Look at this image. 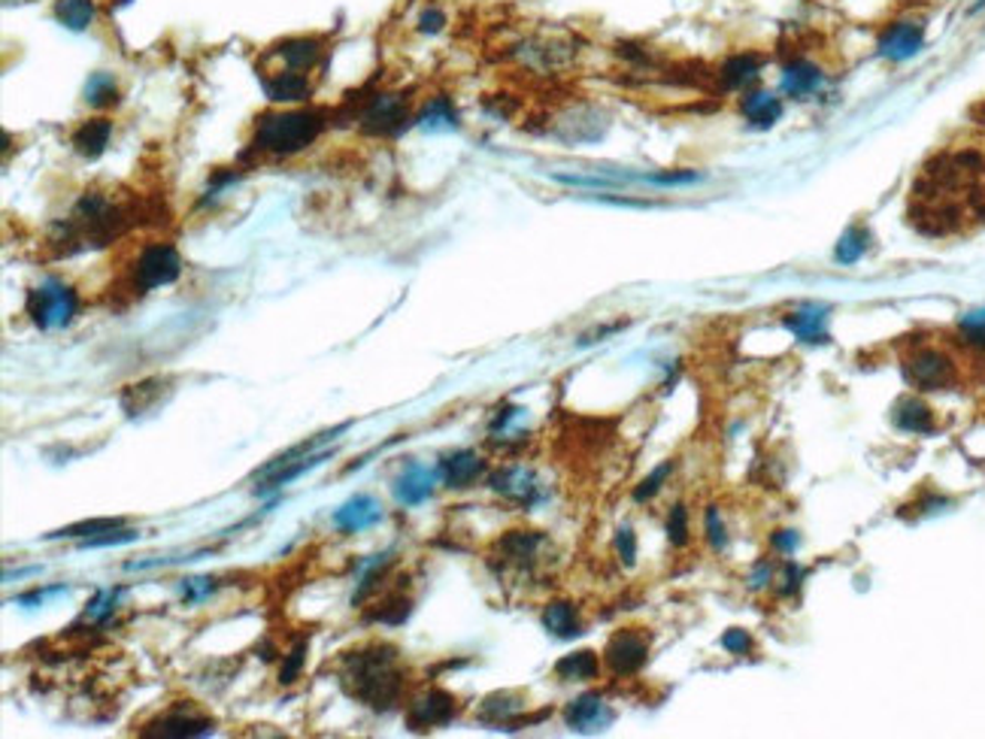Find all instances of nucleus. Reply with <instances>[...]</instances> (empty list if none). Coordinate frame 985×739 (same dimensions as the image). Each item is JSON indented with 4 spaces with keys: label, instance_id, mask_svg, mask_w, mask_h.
Wrapping results in <instances>:
<instances>
[{
    "label": "nucleus",
    "instance_id": "nucleus-1",
    "mask_svg": "<svg viewBox=\"0 0 985 739\" xmlns=\"http://www.w3.org/2000/svg\"><path fill=\"white\" fill-rule=\"evenodd\" d=\"M985 158L979 152H950L925 167L913 192V222L925 234H950L985 218Z\"/></svg>",
    "mask_w": 985,
    "mask_h": 739
},
{
    "label": "nucleus",
    "instance_id": "nucleus-2",
    "mask_svg": "<svg viewBox=\"0 0 985 739\" xmlns=\"http://www.w3.org/2000/svg\"><path fill=\"white\" fill-rule=\"evenodd\" d=\"M340 685L358 704L377 712H389L401 704L403 673L398 670V648L389 643H370L343 658Z\"/></svg>",
    "mask_w": 985,
    "mask_h": 739
},
{
    "label": "nucleus",
    "instance_id": "nucleus-3",
    "mask_svg": "<svg viewBox=\"0 0 985 739\" xmlns=\"http://www.w3.org/2000/svg\"><path fill=\"white\" fill-rule=\"evenodd\" d=\"M328 115L321 110H283V113H267L258 119L253 134V152H267V155H298L307 146H312L325 131Z\"/></svg>",
    "mask_w": 985,
    "mask_h": 739
},
{
    "label": "nucleus",
    "instance_id": "nucleus-4",
    "mask_svg": "<svg viewBox=\"0 0 985 739\" xmlns=\"http://www.w3.org/2000/svg\"><path fill=\"white\" fill-rule=\"evenodd\" d=\"M80 312V295L64 279H43L28 295V316L40 330H61Z\"/></svg>",
    "mask_w": 985,
    "mask_h": 739
},
{
    "label": "nucleus",
    "instance_id": "nucleus-5",
    "mask_svg": "<svg viewBox=\"0 0 985 739\" xmlns=\"http://www.w3.org/2000/svg\"><path fill=\"white\" fill-rule=\"evenodd\" d=\"M183 274V258L179 252L171 243H150L143 246L137 255V261L131 267V285L137 295H146V291H155L161 285H171L179 279Z\"/></svg>",
    "mask_w": 985,
    "mask_h": 739
},
{
    "label": "nucleus",
    "instance_id": "nucleus-6",
    "mask_svg": "<svg viewBox=\"0 0 985 739\" xmlns=\"http://www.w3.org/2000/svg\"><path fill=\"white\" fill-rule=\"evenodd\" d=\"M216 733V721L204 712H197L195 706H173L164 716H155L150 725H143L140 737L155 739H195Z\"/></svg>",
    "mask_w": 985,
    "mask_h": 739
},
{
    "label": "nucleus",
    "instance_id": "nucleus-7",
    "mask_svg": "<svg viewBox=\"0 0 985 739\" xmlns=\"http://www.w3.org/2000/svg\"><path fill=\"white\" fill-rule=\"evenodd\" d=\"M604 660H607L613 676H634L649 660V637L640 634L637 627L616 630L604 648Z\"/></svg>",
    "mask_w": 985,
    "mask_h": 739
},
{
    "label": "nucleus",
    "instance_id": "nucleus-8",
    "mask_svg": "<svg viewBox=\"0 0 985 739\" xmlns=\"http://www.w3.org/2000/svg\"><path fill=\"white\" fill-rule=\"evenodd\" d=\"M459 716V700L449 691L440 688H428V691L415 694L410 706H407V728L410 730H434L449 725Z\"/></svg>",
    "mask_w": 985,
    "mask_h": 739
},
{
    "label": "nucleus",
    "instance_id": "nucleus-9",
    "mask_svg": "<svg viewBox=\"0 0 985 739\" xmlns=\"http://www.w3.org/2000/svg\"><path fill=\"white\" fill-rule=\"evenodd\" d=\"M904 373L910 386L922 388V391H937V388L952 386L955 379V365L946 352L940 349H919L904 361Z\"/></svg>",
    "mask_w": 985,
    "mask_h": 739
},
{
    "label": "nucleus",
    "instance_id": "nucleus-10",
    "mask_svg": "<svg viewBox=\"0 0 985 739\" xmlns=\"http://www.w3.org/2000/svg\"><path fill=\"white\" fill-rule=\"evenodd\" d=\"M443 482L440 476V464L428 466L419 461H410L398 476L391 479V494L401 506H422L424 501L434 497L437 485Z\"/></svg>",
    "mask_w": 985,
    "mask_h": 739
},
{
    "label": "nucleus",
    "instance_id": "nucleus-11",
    "mask_svg": "<svg viewBox=\"0 0 985 739\" xmlns=\"http://www.w3.org/2000/svg\"><path fill=\"white\" fill-rule=\"evenodd\" d=\"M925 47V24L916 19H897L885 24V31L876 40V52L885 61H910Z\"/></svg>",
    "mask_w": 985,
    "mask_h": 739
},
{
    "label": "nucleus",
    "instance_id": "nucleus-12",
    "mask_svg": "<svg viewBox=\"0 0 985 739\" xmlns=\"http://www.w3.org/2000/svg\"><path fill=\"white\" fill-rule=\"evenodd\" d=\"M386 519L382 501L373 494H352L343 501L331 515V524L340 534H365L370 527H377Z\"/></svg>",
    "mask_w": 985,
    "mask_h": 739
},
{
    "label": "nucleus",
    "instance_id": "nucleus-13",
    "mask_svg": "<svg viewBox=\"0 0 985 739\" xmlns=\"http://www.w3.org/2000/svg\"><path fill=\"white\" fill-rule=\"evenodd\" d=\"M325 55V43L316 40V37H291V40H283L276 43L270 52H267V61H274V68L267 70H295V73H312L316 64Z\"/></svg>",
    "mask_w": 985,
    "mask_h": 739
},
{
    "label": "nucleus",
    "instance_id": "nucleus-14",
    "mask_svg": "<svg viewBox=\"0 0 985 739\" xmlns=\"http://www.w3.org/2000/svg\"><path fill=\"white\" fill-rule=\"evenodd\" d=\"M407 122H410V113H407L403 97H398V94H377L361 113V127L367 134H379V137L401 134Z\"/></svg>",
    "mask_w": 985,
    "mask_h": 739
},
{
    "label": "nucleus",
    "instance_id": "nucleus-15",
    "mask_svg": "<svg viewBox=\"0 0 985 739\" xmlns=\"http://www.w3.org/2000/svg\"><path fill=\"white\" fill-rule=\"evenodd\" d=\"M489 485H492V491H497L501 497L519 503V506H534V503L543 497V494H540L537 476H534L527 466H501L497 473H492Z\"/></svg>",
    "mask_w": 985,
    "mask_h": 739
},
{
    "label": "nucleus",
    "instance_id": "nucleus-16",
    "mask_svg": "<svg viewBox=\"0 0 985 739\" xmlns=\"http://www.w3.org/2000/svg\"><path fill=\"white\" fill-rule=\"evenodd\" d=\"M564 721L567 728L576 730V733H595V730H604L613 721V712H609L607 700L601 694L588 691L579 694L576 700L567 704L564 709Z\"/></svg>",
    "mask_w": 985,
    "mask_h": 739
},
{
    "label": "nucleus",
    "instance_id": "nucleus-17",
    "mask_svg": "<svg viewBox=\"0 0 985 739\" xmlns=\"http://www.w3.org/2000/svg\"><path fill=\"white\" fill-rule=\"evenodd\" d=\"M485 473V458L473 449H459V452H449L443 461H440V476H443V485L452 491H464L470 485H476V479H482Z\"/></svg>",
    "mask_w": 985,
    "mask_h": 739
},
{
    "label": "nucleus",
    "instance_id": "nucleus-18",
    "mask_svg": "<svg viewBox=\"0 0 985 739\" xmlns=\"http://www.w3.org/2000/svg\"><path fill=\"white\" fill-rule=\"evenodd\" d=\"M261 85L274 103H300L312 94L310 73L295 70H261Z\"/></svg>",
    "mask_w": 985,
    "mask_h": 739
},
{
    "label": "nucleus",
    "instance_id": "nucleus-19",
    "mask_svg": "<svg viewBox=\"0 0 985 739\" xmlns=\"http://www.w3.org/2000/svg\"><path fill=\"white\" fill-rule=\"evenodd\" d=\"M786 328L791 330V337L801 342H810V346H822V342L831 340L828 333V307H819V304H803V307L786 312Z\"/></svg>",
    "mask_w": 985,
    "mask_h": 739
},
{
    "label": "nucleus",
    "instance_id": "nucleus-20",
    "mask_svg": "<svg viewBox=\"0 0 985 739\" xmlns=\"http://www.w3.org/2000/svg\"><path fill=\"white\" fill-rule=\"evenodd\" d=\"M328 458H334V449H331V452H328V449H321V452L304 455V458H298V461H288V464H283V466H279V470H274L270 476L258 479V485H255V494H267V491L286 489L288 482H295V479H300V476H304V473H310V470L321 466V464H325V461H328Z\"/></svg>",
    "mask_w": 985,
    "mask_h": 739
},
{
    "label": "nucleus",
    "instance_id": "nucleus-21",
    "mask_svg": "<svg viewBox=\"0 0 985 739\" xmlns=\"http://www.w3.org/2000/svg\"><path fill=\"white\" fill-rule=\"evenodd\" d=\"M110 137H113V122L110 119H89L73 131L70 143L82 158H101L106 146H110Z\"/></svg>",
    "mask_w": 985,
    "mask_h": 739
},
{
    "label": "nucleus",
    "instance_id": "nucleus-22",
    "mask_svg": "<svg viewBox=\"0 0 985 739\" xmlns=\"http://www.w3.org/2000/svg\"><path fill=\"white\" fill-rule=\"evenodd\" d=\"M825 85V73L815 68L813 61H791L789 68L782 70V92L791 97H810Z\"/></svg>",
    "mask_w": 985,
    "mask_h": 739
},
{
    "label": "nucleus",
    "instance_id": "nucleus-23",
    "mask_svg": "<svg viewBox=\"0 0 985 739\" xmlns=\"http://www.w3.org/2000/svg\"><path fill=\"white\" fill-rule=\"evenodd\" d=\"M740 106H743L746 122L758 127V131H768V127H773L782 119V101L773 92H761V89L746 92Z\"/></svg>",
    "mask_w": 985,
    "mask_h": 739
},
{
    "label": "nucleus",
    "instance_id": "nucleus-24",
    "mask_svg": "<svg viewBox=\"0 0 985 739\" xmlns=\"http://www.w3.org/2000/svg\"><path fill=\"white\" fill-rule=\"evenodd\" d=\"M765 68V58L756 55V52H737L725 61L719 68V82L722 89H746L749 82L758 80V73Z\"/></svg>",
    "mask_w": 985,
    "mask_h": 739
},
{
    "label": "nucleus",
    "instance_id": "nucleus-25",
    "mask_svg": "<svg viewBox=\"0 0 985 739\" xmlns=\"http://www.w3.org/2000/svg\"><path fill=\"white\" fill-rule=\"evenodd\" d=\"M540 546H543V536L537 531H513L506 534L501 543H497V552L504 557L506 564L513 567H531L534 557H537Z\"/></svg>",
    "mask_w": 985,
    "mask_h": 739
},
{
    "label": "nucleus",
    "instance_id": "nucleus-26",
    "mask_svg": "<svg viewBox=\"0 0 985 739\" xmlns=\"http://www.w3.org/2000/svg\"><path fill=\"white\" fill-rule=\"evenodd\" d=\"M543 627L550 630L552 637L558 639H576L583 634L579 613H576V606L567 601L546 603V609H543Z\"/></svg>",
    "mask_w": 985,
    "mask_h": 739
},
{
    "label": "nucleus",
    "instance_id": "nucleus-27",
    "mask_svg": "<svg viewBox=\"0 0 985 739\" xmlns=\"http://www.w3.org/2000/svg\"><path fill=\"white\" fill-rule=\"evenodd\" d=\"M391 561H394V552H382V555H370L365 557L361 564H358V576H356V592H352V606L358 603H365L370 594L377 592L379 582L386 579V569L391 567Z\"/></svg>",
    "mask_w": 985,
    "mask_h": 739
},
{
    "label": "nucleus",
    "instance_id": "nucleus-28",
    "mask_svg": "<svg viewBox=\"0 0 985 739\" xmlns=\"http://www.w3.org/2000/svg\"><path fill=\"white\" fill-rule=\"evenodd\" d=\"M892 421L906 433H934V412L928 410V403H922L919 398H904L894 403Z\"/></svg>",
    "mask_w": 985,
    "mask_h": 739
},
{
    "label": "nucleus",
    "instance_id": "nucleus-29",
    "mask_svg": "<svg viewBox=\"0 0 985 739\" xmlns=\"http://www.w3.org/2000/svg\"><path fill=\"white\" fill-rule=\"evenodd\" d=\"M555 676L562 682H592L601 676V660L592 648H583V651H571L564 655L558 664H555Z\"/></svg>",
    "mask_w": 985,
    "mask_h": 739
},
{
    "label": "nucleus",
    "instance_id": "nucleus-30",
    "mask_svg": "<svg viewBox=\"0 0 985 739\" xmlns=\"http://www.w3.org/2000/svg\"><path fill=\"white\" fill-rule=\"evenodd\" d=\"M161 388H164L161 379H146V382H137V386H127L122 391V398H119L122 410L127 412V419H140V415L155 410L161 403Z\"/></svg>",
    "mask_w": 985,
    "mask_h": 739
},
{
    "label": "nucleus",
    "instance_id": "nucleus-31",
    "mask_svg": "<svg viewBox=\"0 0 985 739\" xmlns=\"http://www.w3.org/2000/svg\"><path fill=\"white\" fill-rule=\"evenodd\" d=\"M125 597V588H101L94 592V597L85 603V613H82V622H92L94 627H104L113 622V615L119 613V603Z\"/></svg>",
    "mask_w": 985,
    "mask_h": 739
},
{
    "label": "nucleus",
    "instance_id": "nucleus-32",
    "mask_svg": "<svg viewBox=\"0 0 985 739\" xmlns=\"http://www.w3.org/2000/svg\"><path fill=\"white\" fill-rule=\"evenodd\" d=\"M127 519L115 515V519H85V522L68 524L61 531H52L43 540H92V536H101L106 531H115V527H125Z\"/></svg>",
    "mask_w": 985,
    "mask_h": 739
},
{
    "label": "nucleus",
    "instance_id": "nucleus-33",
    "mask_svg": "<svg viewBox=\"0 0 985 739\" xmlns=\"http://www.w3.org/2000/svg\"><path fill=\"white\" fill-rule=\"evenodd\" d=\"M871 243H873L871 230L864 228V225H852V228H849L847 234L840 237V243H837L834 261L837 264L861 261V258H864V252L871 249Z\"/></svg>",
    "mask_w": 985,
    "mask_h": 739
},
{
    "label": "nucleus",
    "instance_id": "nucleus-34",
    "mask_svg": "<svg viewBox=\"0 0 985 739\" xmlns=\"http://www.w3.org/2000/svg\"><path fill=\"white\" fill-rule=\"evenodd\" d=\"M522 700H519L516 694H492L480 709V718L485 725H506V721H513V718L522 712Z\"/></svg>",
    "mask_w": 985,
    "mask_h": 739
},
{
    "label": "nucleus",
    "instance_id": "nucleus-35",
    "mask_svg": "<svg viewBox=\"0 0 985 739\" xmlns=\"http://www.w3.org/2000/svg\"><path fill=\"white\" fill-rule=\"evenodd\" d=\"M55 19L70 31H85L94 22V0H55Z\"/></svg>",
    "mask_w": 985,
    "mask_h": 739
},
{
    "label": "nucleus",
    "instance_id": "nucleus-36",
    "mask_svg": "<svg viewBox=\"0 0 985 739\" xmlns=\"http://www.w3.org/2000/svg\"><path fill=\"white\" fill-rule=\"evenodd\" d=\"M415 122L424 131H449V127L459 125V115L452 110L449 97H434V101L424 103V110L415 115Z\"/></svg>",
    "mask_w": 985,
    "mask_h": 739
},
{
    "label": "nucleus",
    "instance_id": "nucleus-37",
    "mask_svg": "<svg viewBox=\"0 0 985 739\" xmlns=\"http://www.w3.org/2000/svg\"><path fill=\"white\" fill-rule=\"evenodd\" d=\"M82 94H85V103L94 106V110H106V106L119 103V85H115L113 73H94V76H89Z\"/></svg>",
    "mask_w": 985,
    "mask_h": 739
},
{
    "label": "nucleus",
    "instance_id": "nucleus-38",
    "mask_svg": "<svg viewBox=\"0 0 985 739\" xmlns=\"http://www.w3.org/2000/svg\"><path fill=\"white\" fill-rule=\"evenodd\" d=\"M307 651H310V639H298L288 648V655H283V664H279V673H276V682L286 685V688L298 682L300 673L307 667Z\"/></svg>",
    "mask_w": 985,
    "mask_h": 739
},
{
    "label": "nucleus",
    "instance_id": "nucleus-39",
    "mask_svg": "<svg viewBox=\"0 0 985 739\" xmlns=\"http://www.w3.org/2000/svg\"><path fill=\"white\" fill-rule=\"evenodd\" d=\"M218 588H222L218 576H185V579H179V597H183L185 606L207 603Z\"/></svg>",
    "mask_w": 985,
    "mask_h": 739
},
{
    "label": "nucleus",
    "instance_id": "nucleus-40",
    "mask_svg": "<svg viewBox=\"0 0 985 739\" xmlns=\"http://www.w3.org/2000/svg\"><path fill=\"white\" fill-rule=\"evenodd\" d=\"M410 613H413V601H410V597H403V594H394V597H389V601L382 603V606H377L373 622H379V625L398 627V625H403L407 618H410Z\"/></svg>",
    "mask_w": 985,
    "mask_h": 739
},
{
    "label": "nucleus",
    "instance_id": "nucleus-41",
    "mask_svg": "<svg viewBox=\"0 0 985 739\" xmlns=\"http://www.w3.org/2000/svg\"><path fill=\"white\" fill-rule=\"evenodd\" d=\"M958 337H962L964 346H971L976 352H985V307L967 312L958 321Z\"/></svg>",
    "mask_w": 985,
    "mask_h": 739
},
{
    "label": "nucleus",
    "instance_id": "nucleus-42",
    "mask_svg": "<svg viewBox=\"0 0 985 739\" xmlns=\"http://www.w3.org/2000/svg\"><path fill=\"white\" fill-rule=\"evenodd\" d=\"M140 531L134 527H115V531H106L101 536H92V540H80V548H110V546H131V543H137L140 540Z\"/></svg>",
    "mask_w": 985,
    "mask_h": 739
},
{
    "label": "nucleus",
    "instance_id": "nucleus-43",
    "mask_svg": "<svg viewBox=\"0 0 985 739\" xmlns=\"http://www.w3.org/2000/svg\"><path fill=\"white\" fill-rule=\"evenodd\" d=\"M670 473H674V461H665V464H661V466H655L653 473H649V476L643 479L640 485L634 489V501H637V503L653 501L655 494L665 489V482H667V479H670Z\"/></svg>",
    "mask_w": 985,
    "mask_h": 739
},
{
    "label": "nucleus",
    "instance_id": "nucleus-44",
    "mask_svg": "<svg viewBox=\"0 0 985 739\" xmlns=\"http://www.w3.org/2000/svg\"><path fill=\"white\" fill-rule=\"evenodd\" d=\"M667 540L674 546H686L688 543V510L683 503H676L670 515H667Z\"/></svg>",
    "mask_w": 985,
    "mask_h": 739
},
{
    "label": "nucleus",
    "instance_id": "nucleus-45",
    "mask_svg": "<svg viewBox=\"0 0 985 739\" xmlns=\"http://www.w3.org/2000/svg\"><path fill=\"white\" fill-rule=\"evenodd\" d=\"M616 552H619V561L625 567H634L637 564V534L630 524H622L616 531Z\"/></svg>",
    "mask_w": 985,
    "mask_h": 739
},
{
    "label": "nucleus",
    "instance_id": "nucleus-46",
    "mask_svg": "<svg viewBox=\"0 0 985 739\" xmlns=\"http://www.w3.org/2000/svg\"><path fill=\"white\" fill-rule=\"evenodd\" d=\"M704 531H707V543H710L712 548H725V540H728V534H725V524H722V515H719V506H710V510H707V515H704Z\"/></svg>",
    "mask_w": 985,
    "mask_h": 739
},
{
    "label": "nucleus",
    "instance_id": "nucleus-47",
    "mask_svg": "<svg viewBox=\"0 0 985 739\" xmlns=\"http://www.w3.org/2000/svg\"><path fill=\"white\" fill-rule=\"evenodd\" d=\"M68 592H70L68 585H52V588H31V592L19 594V597H16V603H19V606H28V609H31V606H43V603H47L49 597H55V594H68Z\"/></svg>",
    "mask_w": 985,
    "mask_h": 739
},
{
    "label": "nucleus",
    "instance_id": "nucleus-48",
    "mask_svg": "<svg viewBox=\"0 0 985 739\" xmlns=\"http://www.w3.org/2000/svg\"><path fill=\"white\" fill-rule=\"evenodd\" d=\"M722 648L725 651H731V655H746V651L752 648V637H749V630L731 627V630H728V634L722 637Z\"/></svg>",
    "mask_w": 985,
    "mask_h": 739
},
{
    "label": "nucleus",
    "instance_id": "nucleus-49",
    "mask_svg": "<svg viewBox=\"0 0 985 739\" xmlns=\"http://www.w3.org/2000/svg\"><path fill=\"white\" fill-rule=\"evenodd\" d=\"M803 576H807V569L803 567H798V564H794V561H791V564H786V569H782V585H779V594H794L798 592V588H801V579Z\"/></svg>",
    "mask_w": 985,
    "mask_h": 739
},
{
    "label": "nucleus",
    "instance_id": "nucleus-50",
    "mask_svg": "<svg viewBox=\"0 0 985 739\" xmlns=\"http://www.w3.org/2000/svg\"><path fill=\"white\" fill-rule=\"evenodd\" d=\"M770 543H773V548L782 552V555H791L794 548L801 546V536H798V531H777V534L770 536Z\"/></svg>",
    "mask_w": 985,
    "mask_h": 739
},
{
    "label": "nucleus",
    "instance_id": "nucleus-51",
    "mask_svg": "<svg viewBox=\"0 0 985 739\" xmlns=\"http://www.w3.org/2000/svg\"><path fill=\"white\" fill-rule=\"evenodd\" d=\"M443 22H447V19H443V12H440V10H428L422 16V22H419V28H422L424 34H437V31L443 28Z\"/></svg>",
    "mask_w": 985,
    "mask_h": 739
},
{
    "label": "nucleus",
    "instance_id": "nucleus-52",
    "mask_svg": "<svg viewBox=\"0 0 985 739\" xmlns=\"http://www.w3.org/2000/svg\"><path fill=\"white\" fill-rule=\"evenodd\" d=\"M749 582H752V588H765L768 582H773V564H758Z\"/></svg>",
    "mask_w": 985,
    "mask_h": 739
},
{
    "label": "nucleus",
    "instance_id": "nucleus-53",
    "mask_svg": "<svg viewBox=\"0 0 985 739\" xmlns=\"http://www.w3.org/2000/svg\"><path fill=\"white\" fill-rule=\"evenodd\" d=\"M979 7H985V0H979V3H976V10H979Z\"/></svg>",
    "mask_w": 985,
    "mask_h": 739
},
{
    "label": "nucleus",
    "instance_id": "nucleus-54",
    "mask_svg": "<svg viewBox=\"0 0 985 739\" xmlns=\"http://www.w3.org/2000/svg\"><path fill=\"white\" fill-rule=\"evenodd\" d=\"M7 3H16V0H7Z\"/></svg>",
    "mask_w": 985,
    "mask_h": 739
}]
</instances>
